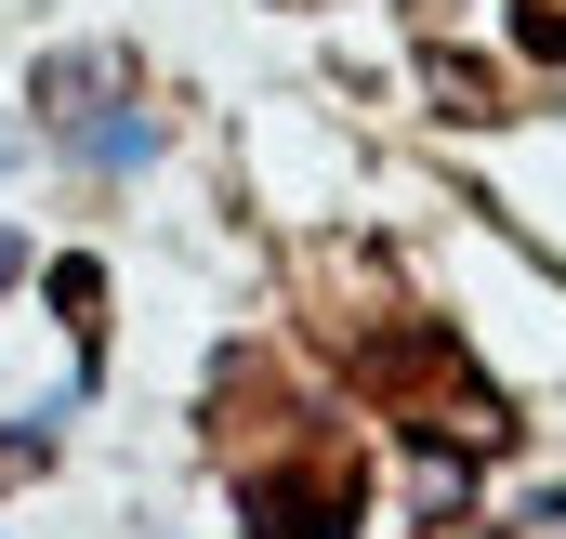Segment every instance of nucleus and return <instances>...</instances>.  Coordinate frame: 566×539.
Segmentation results:
<instances>
[{
    "instance_id": "nucleus-1",
    "label": "nucleus",
    "mask_w": 566,
    "mask_h": 539,
    "mask_svg": "<svg viewBox=\"0 0 566 539\" xmlns=\"http://www.w3.org/2000/svg\"><path fill=\"white\" fill-rule=\"evenodd\" d=\"M13 264H27V251H13V237H0V276H13Z\"/></svg>"
}]
</instances>
